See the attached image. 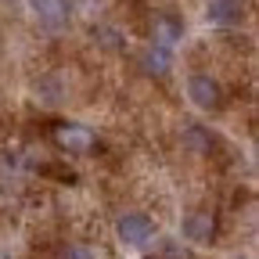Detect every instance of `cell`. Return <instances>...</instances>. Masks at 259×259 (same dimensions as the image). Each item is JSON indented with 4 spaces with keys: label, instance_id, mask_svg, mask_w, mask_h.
Listing matches in <instances>:
<instances>
[{
    "label": "cell",
    "instance_id": "8992f818",
    "mask_svg": "<svg viewBox=\"0 0 259 259\" xmlns=\"http://www.w3.org/2000/svg\"><path fill=\"white\" fill-rule=\"evenodd\" d=\"M180 36H184V25H180L173 15H158V18H155V25H151V44L173 51Z\"/></svg>",
    "mask_w": 259,
    "mask_h": 259
},
{
    "label": "cell",
    "instance_id": "7a4b0ae2",
    "mask_svg": "<svg viewBox=\"0 0 259 259\" xmlns=\"http://www.w3.org/2000/svg\"><path fill=\"white\" fill-rule=\"evenodd\" d=\"M115 234H119V241H122V245L141 248V245H148V241H151L155 223H151L144 212H126V216H119V223H115Z\"/></svg>",
    "mask_w": 259,
    "mask_h": 259
},
{
    "label": "cell",
    "instance_id": "6da1fadb",
    "mask_svg": "<svg viewBox=\"0 0 259 259\" xmlns=\"http://www.w3.org/2000/svg\"><path fill=\"white\" fill-rule=\"evenodd\" d=\"M54 144L61 151H69V155H87L97 144V137H94V130L83 126V122H58L54 126Z\"/></svg>",
    "mask_w": 259,
    "mask_h": 259
},
{
    "label": "cell",
    "instance_id": "9c48e42d",
    "mask_svg": "<svg viewBox=\"0 0 259 259\" xmlns=\"http://www.w3.org/2000/svg\"><path fill=\"white\" fill-rule=\"evenodd\" d=\"M184 148H191V151L205 155V151L212 148V141H209V134H205L202 126H187V130H184Z\"/></svg>",
    "mask_w": 259,
    "mask_h": 259
},
{
    "label": "cell",
    "instance_id": "ba28073f",
    "mask_svg": "<svg viewBox=\"0 0 259 259\" xmlns=\"http://www.w3.org/2000/svg\"><path fill=\"white\" fill-rule=\"evenodd\" d=\"M241 18H245V0H212L209 4L212 25H238Z\"/></svg>",
    "mask_w": 259,
    "mask_h": 259
},
{
    "label": "cell",
    "instance_id": "5b68a950",
    "mask_svg": "<svg viewBox=\"0 0 259 259\" xmlns=\"http://www.w3.org/2000/svg\"><path fill=\"white\" fill-rule=\"evenodd\" d=\"M180 231H184V238H187V241L209 245V241L216 238V220H212V212H187Z\"/></svg>",
    "mask_w": 259,
    "mask_h": 259
},
{
    "label": "cell",
    "instance_id": "30bf717a",
    "mask_svg": "<svg viewBox=\"0 0 259 259\" xmlns=\"http://www.w3.org/2000/svg\"><path fill=\"white\" fill-rule=\"evenodd\" d=\"M61 259H94V252L87 245H69V248L61 252Z\"/></svg>",
    "mask_w": 259,
    "mask_h": 259
},
{
    "label": "cell",
    "instance_id": "8fae6325",
    "mask_svg": "<svg viewBox=\"0 0 259 259\" xmlns=\"http://www.w3.org/2000/svg\"><path fill=\"white\" fill-rule=\"evenodd\" d=\"M238 259H248V255H238Z\"/></svg>",
    "mask_w": 259,
    "mask_h": 259
},
{
    "label": "cell",
    "instance_id": "277c9868",
    "mask_svg": "<svg viewBox=\"0 0 259 259\" xmlns=\"http://www.w3.org/2000/svg\"><path fill=\"white\" fill-rule=\"evenodd\" d=\"M187 97L198 108H205V112H212V108H220V101H223V90H220V83L212 79V76H205V72H198V76H191L187 79Z\"/></svg>",
    "mask_w": 259,
    "mask_h": 259
},
{
    "label": "cell",
    "instance_id": "3957f363",
    "mask_svg": "<svg viewBox=\"0 0 259 259\" xmlns=\"http://www.w3.org/2000/svg\"><path fill=\"white\" fill-rule=\"evenodd\" d=\"M29 8H32V18H36L44 29H51V32H61L69 25V18H72L69 0H29Z\"/></svg>",
    "mask_w": 259,
    "mask_h": 259
},
{
    "label": "cell",
    "instance_id": "52a82bcc",
    "mask_svg": "<svg viewBox=\"0 0 259 259\" xmlns=\"http://www.w3.org/2000/svg\"><path fill=\"white\" fill-rule=\"evenodd\" d=\"M141 69H144L148 76H158V79H166V76H169V69H173V54H169L166 47L151 44V47L141 54Z\"/></svg>",
    "mask_w": 259,
    "mask_h": 259
}]
</instances>
